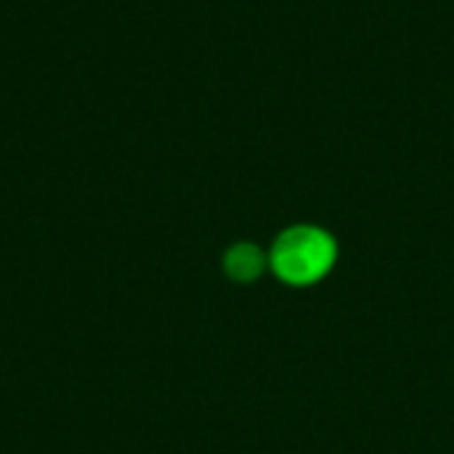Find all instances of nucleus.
<instances>
[{"mask_svg":"<svg viewBox=\"0 0 454 454\" xmlns=\"http://www.w3.org/2000/svg\"><path fill=\"white\" fill-rule=\"evenodd\" d=\"M338 239L317 223H295L277 234L269 247V271L287 287H314L338 263Z\"/></svg>","mask_w":454,"mask_h":454,"instance_id":"nucleus-1","label":"nucleus"},{"mask_svg":"<svg viewBox=\"0 0 454 454\" xmlns=\"http://www.w3.org/2000/svg\"><path fill=\"white\" fill-rule=\"evenodd\" d=\"M221 271L234 285H255L269 271V250L250 239L229 245L221 255Z\"/></svg>","mask_w":454,"mask_h":454,"instance_id":"nucleus-2","label":"nucleus"}]
</instances>
